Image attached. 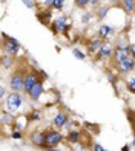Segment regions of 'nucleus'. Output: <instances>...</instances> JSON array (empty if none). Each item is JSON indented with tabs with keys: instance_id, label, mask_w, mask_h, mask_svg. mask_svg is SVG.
<instances>
[{
	"instance_id": "obj_15",
	"label": "nucleus",
	"mask_w": 135,
	"mask_h": 151,
	"mask_svg": "<svg viewBox=\"0 0 135 151\" xmlns=\"http://www.w3.org/2000/svg\"><path fill=\"white\" fill-rule=\"evenodd\" d=\"M68 28L66 23H65V19H58L55 22V29H60V31H65Z\"/></svg>"
},
{
	"instance_id": "obj_28",
	"label": "nucleus",
	"mask_w": 135,
	"mask_h": 151,
	"mask_svg": "<svg viewBox=\"0 0 135 151\" xmlns=\"http://www.w3.org/2000/svg\"><path fill=\"white\" fill-rule=\"evenodd\" d=\"M97 2L98 0H89V3H92V5H97Z\"/></svg>"
},
{
	"instance_id": "obj_7",
	"label": "nucleus",
	"mask_w": 135,
	"mask_h": 151,
	"mask_svg": "<svg viewBox=\"0 0 135 151\" xmlns=\"http://www.w3.org/2000/svg\"><path fill=\"white\" fill-rule=\"evenodd\" d=\"M114 57H115L117 63L121 60H124L126 57H129V48H117V50L114 51Z\"/></svg>"
},
{
	"instance_id": "obj_23",
	"label": "nucleus",
	"mask_w": 135,
	"mask_h": 151,
	"mask_svg": "<svg viewBox=\"0 0 135 151\" xmlns=\"http://www.w3.org/2000/svg\"><path fill=\"white\" fill-rule=\"evenodd\" d=\"M129 52L132 54V57L135 59V43H132V45L129 46Z\"/></svg>"
},
{
	"instance_id": "obj_31",
	"label": "nucleus",
	"mask_w": 135,
	"mask_h": 151,
	"mask_svg": "<svg viewBox=\"0 0 135 151\" xmlns=\"http://www.w3.org/2000/svg\"><path fill=\"white\" fill-rule=\"evenodd\" d=\"M49 151H57V150H49Z\"/></svg>"
},
{
	"instance_id": "obj_29",
	"label": "nucleus",
	"mask_w": 135,
	"mask_h": 151,
	"mask_svg": "<svg viewBox=\"0 0 135 151\" xmlns=\"http://www.w3.org/2000/svg\"><path fill=\"white\" fill-rule=\"evenodd\" d=\"M121 151H129V147H127V145H126V147H123V150H121Z\"/></svg>"
},
{
	"instance_id": "obj_5",
	"label": "nucleus",
	"mask_w": 135,
	"mask_h": 151,
	"mask_svg": "<svg viewBox=\"0 0 135 151\" xmlns=\"http://www.w3.org/2000/svg\"><path fill=\"white\" fill-rule=\"evenodd\" d=\"M134 66H135L134 57H126L124 60L118 62V70H120L121 73H129V71L134 70Z\"/></svg>"
},
{
	"instance_id": "obj_27",
	"label": "nucleus",
	"mask_w": 135,
	"mask_h": 151,
	"mask_svg": "<svg viewBox=\"0 0 135 151\" xmlns=\"http://www.w3.org/2000/svg\"><path fill=\"white\" fill-rule=\"evenodd\" d=\"M25 5L28 6V8H32V3H31V0H25Z\"/></svg>"
},
{
	"instance_id": "obj_24",
	"label": "nucleus",
	"mask_w": 135,
	"mask_h": 151,
	"mask_svg": "<svg viewBox=\"0 0 135 151\" xmlns=\"http://www.w3.org/2000/svg\"><path fill=\"white\" fill-rule=\"evenodd\" d=\"M94 151H104V148L101 147V145H98V143H97V145L94 147Z\"/></svg>"
},
{
	"instance_id": "obj_20",
	"label": "nucleus",
	"mask_w": 135,
	"mask_h": 151,
	"mask_svg": "<svg viewBox=\"0 0 135 151\" xmlns=\"http://www.w3.org/2000/svg\"><path fill=\"white\" fill-rule=\"evenodd\" d=\"M72 52H74V56H75L77 59H80V60H83V59H85V54L80 51V50H77V48H75V50H74Z\"/></svg>"
},
{
	"instance_id": "obj_1",
	"label": "nucleus",
	"mask_w": 135,
	"mask_h": 151,
	"mask_svg": "<svg viewBox=\"0 0 135 151\" xmlns=\"http://www.w3.org/2000/svg\"><path fill=\"white\" fill-rule=\"evenodd\" d=\"M5 105H6V109L11 113L17 111V109L20 108V105H22V97H20L18 93H11L8 97H6L5 100Z\"/></svg>"
},
{
	"instance_id": "obj_16",
	"label": "nucleus",
	"mask_w": 135,
	"mask_h": 151,
	"mask_svg": "<svg viewBox=\"0 0 135 151\" xmlns=\"http://www.w3.org/2000/svg\"><path fill=\"white\" fill-rule=\"evenodd\" d=\"M69 142H72V143H75V142H78V139H80V134L77 133V131H74V133H69Z\"/></svg>"
},
{
	"instance_id": "obj_8",
	"label": "nucleus",
	"mask_w": 135,
	"mask_h": 151,
	"mask_svg": "<svg viewBox=\"0 0 135 151\" xmlns=\"http://www.w3.org/2000/svg\"><path fill=\"white\" fill-rule=\"evenodd\" d=\"M66 122H68V116L65 113H58L55 117H54L52 123H54V127H57V128H62L66 125Z\"/></svg>"
},
{
	"instance_id": "obj_18",
	"label": "nucleus",
	"mask_w": 135,
	"mask_h": 151,
	"mask_svg": "<svg viewBox=\"0 0 135 151\" xmlns=\"http://www.w3.org/2000/svg\"><path fill=\"white\" fill-rule=\"evenodd\" d=\"M63 5H65V0H54L52 8H55V9H62V8H63Z\"/></svg>"
},
{
	"instance_id": "obj_12",
	"label": "nucleus",
	"mask_w": 135,
	"mask_h": 151,
	"mask_svg": "<svg viewBox=\"0 0 135 151\" xmlns=\"http://www.w3.org/2000/svg\"><path fill=\"white\" fill-rule=\"evenodd\" d=\"M101 46H103V45H101V39L95 37V39H92L89 42V51L91 52H97V51L101 50Z\"/></svg>"
},
{
	"instance_id": "obj_26",
	"label": "nucleus",
	"mask_w": 135,
	"mask_h": 151,
	"mask_svg": "<svg viewBox=\"0 0 135 151\" xmlns=\"http://www.w3.org/2000/svg\"><path fill=\"white\" fill-rule=\"evenodd\" d=\"M52 3H54V0H45V5L46 6H52Z\"/></svg>"
},
{
	"instance_id": "obj_9",
	"label": "nucleus",
	"mask_w": 135,
	"mask_h": 151,
	"mask_svg": "<svg viewBox=\"0 0 135 151\" xmlns=\"http://www.w3.org/2000/svg\"><path fill=\"white\" fill-rule=\"evenodd\" d=\"M42 93H43V85H42V82H38V83L31 90L29 96H31V99H32V100H38V99H40V96H42Z\"/></svg>"
},
{
	"instance_id": "obj_11",
	"label": "nucleus",
	"mask_w": 135,
	"mask_h": 151,
	"mask_svg": "<svg viewBox=\"0 0 135 151\" xmlns=\"http://www.w3.org/2000/svg\"><path fill=\"white\" fill-rule=\"evenodd\" d=\"M112 31H114V29L111 28L109 25H101V26H100V31H98V36H100L101 39H107V37L112 34Z\"/></svg>"
},
{
	"instance_id": "obj_2",
	"label": "nucleus",
	"mask_w": 135,
	"mask_h": 151,
	"mask_svg": "<svg viewBox=\"0 0 135 151\" xmlns=\"http://www.w3.org/2000/svg\"><path fill=\"white\" fill-rule=\"evenodd\" d=\"M60 140H62V134L58 131H55V129H51V131L45 133L43 147L45 148H52V147H55L57 143H60Z\"/></svg>"
},
{
	"instance_id": "obj_13",
	"label": "nucleus",
	"mask_w": 135,
	"mask_h": 151,
	"mask_svg": "<svg viewBox=\"0 0 135 151\" xmlns=\"http://www.w3.org/2000/svg\"><path fill=\"white\" fill-rule=\"evenodd\" d=\"M32 142L36 143V145H42V147H43L45 134H42V133H34V134H32Z\"/></svg>"
},
{
	"instance_id": "obj_19",
	"label": "nucleus",
	"mask_w": 135,
	"mask_h": 151,
	"mask_svg": "<svg viewBox=\"0 0 135 151\" xmlns=\"http://www.w3.org/2000/svg\"><path fill=\"white\" fill-rule=\"evenodd\" d=\"M74 2H75V5L78 8H85V6L89 3V0H74Z\"/></svg>"
},
{
	"instance_id": "obj_10",
	"label": "nucleus",
	"mask_w": 135,
	"mask_h": 151,
	"mask_svg": "<svg viewBox=\"0 0 135 151\" xmlns=\"http://www.w3.org/2000/svg\"><path fill=\"white\" fill-rule=\"evenodd\" d=\"M100 57L101 59H107V57H111L112 54H114V50H112V46L109 43H104L103 46H101V50H100Z\"/></svg>"
},
{
	"instance_id": "obj_30",
	"label": "nucleus",
	"mask_w": 135,
	"mask_h": 151,
	"mask_svg": "<svg viewBox=\"0 0 135 151\" xmlns=\"http://www.w3.org/2000/svg\"><path fill=\"white\" fill-rule=\"evenodd\" d=\"M134 147H135V136H134Z\"/></svg>"
},
{
	"instance_id": "obj_6",
	"label": "nucleus",
	"mask_w": 135,
	"mask_h": 151,
	"mask_svg": "<svg viewBox=\"0 0 135 151\" xmlns=\"http://www.w3.org/2000/svg\"><path fill=\"white\" fill-rule=\"evenodd\" d=\"M18 42L12 37H8L5 40V51H8L9 54H17L18 52Z\"/></svg>"
},
{
	"instance_id": "obj_22",
	"label": "nucleus",
	"mask_w": 135,
	"mask_h": 151,
	"mask_svg": "<svg viewBox=\"0 0 135 151\" xmlns=\"http://www.w3.org/2000/svg\"><path fill=\"white\" fill-rule=\"evenodd\" d=\"M127 88H129L131 91H134V93H135V79H132V80L129 82V85H127Z\"/></svg>"
},
{
	"instance_id": "obj_25",
	"label": "nucleus",
	"mask_w": 135,
	"mask_h": 151,
	"mask_svg": "<svg viewBox=\"0 0 135 151\" xmlns=\"http://www.w3.org/2000/svg\"><path fill=\"white\" fill-rule=\"evenodd\" d=\"M12 139H20V133H18V131L12 133Z\"/></svg>"
},
{
	"instance_id": "obj_14",
	"label": "nucleus",
	"mask_w": 135,
	"mask_h": 151,
	"mask_svg": "<svg viewBox=\"0 0 135 151\" xmlns=\"http://www.w3.org/2000/svg\"><path fill=\"white\" fill-rule=\"evenodd\" d=\"M121 3H123L124 9L127 12H132L135 9V0H121Z\"/></svg>"
},
{
	"instance_id": "obj_17",
	"label": "nucleus",
	"mask_w": 135,
	"mask_h": 151,
	"mask_svg": "<svg viewBox=\"0 0 135 151\" xmlns=\"http://www.w3.org/2000/svg\"><path fill=\"white\" fill-rule=\"evenodd\" d=\"M2 62H3V66H5V68H9V66L12 65V59H11L9 56H3Z\"/></svg>"
},
{
	"instance_id": "obj_4",
	"label": "nucleus",
	"mask_w": 135,
	"mask_h": 151,
	"mask_svg": "<svg viewBox=\"0 0 135 151\" xmlns=\"http://www.w3.org/2000/svg\"><path fill=\"white\" fill-rule=\"evenodd\" d=\"M38 83V77H37V74H28V76H26V77H25V86H23V90L26 91V93H31V90H32V88L34 86H36Z\"/></svg>"
},
{
	"instance_id": "obj_21",
	"label": "nucleus",
	"mask_w": 135,
	"mask_h": 151,
	"mask_svg": "<svg viewBox=\"0 0 135 151\" xmlns=\"http://www.w3.org/2000/svg\"><path fill=\"white\" fill-rule=\"evenodd\" d=\"M106 12H107V8H101V9L98 11V19H103V17L106 16Z\"/></svg>"
},
{
	"instance_id": "obj_3",
	"label": "nucleus",
	"mask_w": 135,
	"mask_h": 151,
	"mask_svg": "<svg viewBox=\"0 0 135 151\" xmlns=\"http://www.w3.org/2000/svg\"><path fill=\"white\" fill-rule=\"evenodd\" d=\"M9 85H11V88H12L14 91L23 90V86H25V79H23V76L20 74V73H16L14 76H11Z\"/></svg>"
}]
</instances>
